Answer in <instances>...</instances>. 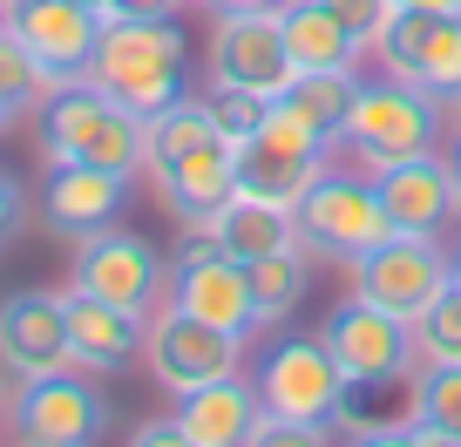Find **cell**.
I'll return each instance as SVG.
<instances>
[{
	"instance_id": "cell-1",
	"label": "cell",
	"mask_w": 461,
	"mask_h": 447,
	"mask_svg": "<svg viewBox=\"0 0 461 447\" xmlns=\"http://www.w3.org/2000/svg\"><path fill=\"white\" fill-rule=\"evenodd\" d=\"M143 170L157 176V197L190 231H211L238 197V143L217 130L203 95H176L143 122Z\"/></svg>"
},
{
	"instance_id": "cell-2",
	"label": "cell",
	"mask_w": 461,
	"mask_h": 447,
	"mask_svg": "<svg viewBox=\"0 0 461 447\" xmlns=\"http://www.w3.org/2000/svg\"><path fill=\"white\" fill-rule=\"evenodd\" d=\"M251 387H258V400H265V420H258L251 441H326V434H339L346 393H353L319 332L312 339H278V346H265Z\"/></svg>"
},
{
	"instance_id": "cell-3",
	"label": "cell",
	"mask_w": 461,
	"mask_h": 447,
	"mask_svg": "<svg viewBox=\"0 0 461 447\" xmlns=\"http://www.w3.org/2000/svg\"><path fill=\"white\" fill-rule=\"evenodd\" d=\"M34 143H41V163H95V170H115V176L143 170V116L122 109L88 75L82 82H55L41 95Z\"/></svg>"
},
{
	"instance_id": "cell-4",
	"label": "cell",
	"mask_w": 461,
	"mask_h": 447,
	"mask_svg": "<svg viewBox=\"0 0 461 447\" xmlns=\"http://www.w3.org/2000/svg\"><path fill=\"white\" fill-rule=\"evenodd\" d=\"M184 28L176 21H102V41H95V61H88V82L109 88L122 109L136 116H157L170 109L184 88Z\"/></svg>"
},
{
	"instance_id": "cell-5",
	"label": "cell",
	"mask_w": 461,
	"mask_h": 447,
	"mask_svg": "<svg viewBox=\"0 0 461 447\" xmlns=\"http://www.w3.org/2000/svg\"><path fill=\"white\" fill-rule=\"evenodd\" d=\"M441 143V95L401 82V75H380V82H360L353 95V116H346V136L332 149H346L353 170L374 176L380 163H401V156H428Z\"/></svg>"
},
{
	"instance_id": "cell-6",
	"label": "cell",
	"mask_w": 461,
	"mask_h": 447,
	"mask_svg": "<svg viewBox=\"0 0 461 447\" xmlns=\"http://www.w3.org/2000/svg\"><path fill=\"white\" fill-rule=\"evenodd\" d=\"M319 339H326V353L339 360V373H346V387H353V393L401 387V380H414V366H420L414 326L393 318V312H380V305H366L360 291H346V299L326 312Z\"/></svg>"
},
{
	"instance_id": "cell-7",
	"label": "cell",
	"mask_w": 461,
	"mask_h": 447,
	"mask_svg": "<svg viewBox=\"0 0 461 447\" xmlns=\"http://www.w3.org/2000/svg\"><path fill=\"white\" fill-rule=\"evenodd\" d=\"M292 224H299V245L312 251V258H332V264L366 258V251L393 231L374 176H366V170H332V163H326V176L299 197Z\"/></svg>"
},
{
	"instance_id": "cell-8",
	"label": "cell",
	"mask_w": 461,
	"mask_h": 447,
	"mask_svg": "<svg viewBox=\"0 0 461 447\" xmlns=\"http://www.w3.org/2000/svg\"><path fill=\"white\" fill-rule=\"evenodd\" d=\"M245 346L251 339H238V332L211 326V318L184 312V305H170V299H163L157 312H149V326H143V366H149V380H157L163 393H176V400H184L190 387L245 373Z\"/></svg>"
},
{
	"instance_id": "cell-9",
	"label": "cell",
	"mask_w": 461,
	"mask_h": 447,
	"mask_svg": "<svg viewBox=\"0 0 461 447\" xmlns=\"http://www.w3.org/2000/svg\"><path fill=\"white\" fill-rule=\"evenodd\" d=\"M346 278H353V291H360L366 305H380V312H393V318L414 326V318L428 312L447 285H455V258L441 251V237L387 231L366 258L346 264Z\"/></svg>"
},
{
	"instance_id": "cell-10",
	"label": "cell",
	"mask_w": 461,
	"mask_h": 447,
	"mask_svg": "<svg viewBox=\"0 0 461 447\" xmlns=\"http://www.w3.org/2000/svg\"><path fill=\"white\" fill-rule=\"evenodd\" d=\"M7 427H14V441H34V447H88L109 434V400H102V387L82 380V366H61V373L14 387Z\"/></svg>"
},
{
	"instance_id": "cell-11",
	"label": "cell",
	"mask_w": 461,
	"mask_h": 447,
	"mask_svg": "<svg viewBox=\"0 0 461 447\" xmlns=\"http://www.w3.org/2000/svg\"><path fill=\"white\" fill-rule=\"evenodd\" d=\"M68 285H82V291H95V299L122 305V312L149 318L163 299H170V264L157 258V245H149V237L109 224V231H95V237H82V245H75Z\"/></svg>"
},
{
	"instance_id": "cell-12",
	"label": "cell",
	"mask_w": 461,
	"mask_h": 447,
	"mask_svg": "<svg viewBox=\"0 0 461 447\" xmlns=\"http://www.w3.org/2000/svg\"><path fill=\"white\" fill-rule=\"evenodd\" d=\"M326 163H332V149L319 143V136H305L292 116H278V109H272L265 130L238 143V197L299 210V197L326 176Z\"/></svg>"
},
{
	"instance_id": "cell-13",
	"label": "cell",
	"mask_w": 461,
	"mask_h": 447,
	"mask_svg": "<svg viewBox=\"0 0 461 447\" xmlns=\"http://www.w3.org/2000/svg\"><path fill=\"white\" fill-rule=\"evenodd\" d=\"M380 75L428 88V95L455 102L461 95V14H420V7H393L380 41L366 48Z\"/></svg>"
},
{
	"instance_id": "cell-14",
	"label": "cell",
	"mask_w": 461,
	"mask_h": 447,
	"mask_svg": "<svg viewBox=\"0 0 461 447\" xmlns=\"http://www.w3.org/2000/svg\"><path fill=\"white\" fill-rule=\"evenodd\" d=\"M170 305H184V312L211 318V326H224V332H238V339L265 332L258 326V305H251V272L230 258L211 231H190V245L176 251V264H170Z\"/></svg>"
},
{
	"instance_id": "cell-15",
	"label": "cell",
	"mask_w": 461,
	"mask_h": 447,
	"mask_svg": "<svg viewBox=\"0 0 461 447\" xmlns=\"http://www.w3.org/2000/svg\"><path fill=\"white\" fill-rule=\"evenodd\" d=\"M0 21L21 34V48L34 55V68L48 82H82L102 41V14L82 0H7Z\"/></svg>"
},
{
	"instance_id": "cell-16",
	"label": "cell",
	"mask_w": 461,
	"mask_h": 447,
	"mask_svg": "<svg viewBox=\"0 0 461 447\" xmlns=\"http://www.w3.org/2000/svg\"><path fill=\"white\" fill-rule=\"evenodd\" d=\"M0 366H7L14 387L75 366L61 291H7V299H0Z\"/></svg>"
},
{
	"instance_id": "cell-17",
	"label": "cell",
	"mask_w": 461,
	"mask_h": 447,
	"mask_svg": "<svg viewBox=\"0 0 461 447\" xmlns=\"http://www.w3.org/2000/svg\"><path fill=\"white\" fill-rule=\"evenodd\" d=\"M292 75H299V61H292V48H285V21H278V14H217L211 82L278 95Z\"/></svg>"
},
{
	"instance_id": "cell-18",
	"label": "cell",
	"mask_w": 461,
	"mask_h": 447,
	"mask_svg": "<svg viewBox=\"0 0 461 447\" xmlns=\"http://www.w3.org/2000/svg\"><path fill=\"white\" fill-rule=\"evenodd\" d=\"M122 197H130V176L115 170H95V163H48L41 176V224L68 245L109 231L122 217Z\"/></svg>"
},
{
	"instance_id": "cell-19",
	"label": "cell",
	"mask_w": 461,
	"mask_h": 447,
	"mask_svg": "<svg viewBox=\"0 0 461 447\" xmlns=\"http://www.w3.org/2000/svg\"><path fill=\"white\" fill-rule=\"evenodd\" d=\"M374 190L380 203H387V224L393 231H420V237H441L447 217L461 210L455 197V176H447V163L434 156H401V163H380L374 170Z\"/></svg>"
},
{
	"instance_id": "cell-20",
	"label": "cell",
	"mask_w": 461,
	"mask_h": 447,
	"mask_svg": "<svg viewBox=\"0 0 461 447\" xmlns=\"http://www.w3.org/2000/svg\"><path fill=\"white\" fill-rule=\"evenodd\" d=\"M170 420H176V441L190 447H245L265 420V400L251 387V373H224L211 387H190Z\"/></svg>"
},
{
	"instance_id": "cell-21",
	"label": "cell",
	"mask_w": 461,
	"mask_h": 447,
	"mask_svg": "<svg viewBox=\"0 0 461 447\" xmlns=\"http://www.w3.org/2000/svg\"><path fill=\"white\" fill-rule=\"evenodd\" d=\"M61 305H68V353L82 373H122L130 360H143V326L149 318L122 312V305L95 299V291L68 285L61 291Z\"/></svg>"
},
{
	"instance_id": "cell-22",
	"label": "cell",
	"mask_w": 461,
	"mask_h": 447,
	"mask_svg": "<svg viewBox=\"0 0 461 447\" xmlns=\"http://www.w3.org/2000/svg\"><path fill=\"white\" fill-rule=\"evenodd\" d=\"M353 95H360V68H299V75L272 95V109H278V116H292L305 136H319V143L332 149V143L346 136Z\"/></svg>"
},
{
	"instance_id": "cell-23",
	"label": "cell",
	"mask_w": 461,
	"mask_h": 447,
	"mask_svg": "<svg viewBox=\"0 0 461 447\" xmlns=\"http://www.w3.org/2000/svg\"><path fill=\"white\" fill-rule=\"evenodd\" d=\"M414 414L393 427V441L407 447H461V360H420L414 366Z\"/></svg>"
},
{
	"instance_id": "cell-24",
	"label": "cell",
	"mask_w": 461,
	"mask_h": 447,
	"mask_svg": "<svg viewBox=\"0 0 461 447\" xmlns=\"http://www.w3.org/2000/svg\"><path fill=\"white\" fill-rule=\"evenodd\" d=\"M278 21H285V48H292L299 68H360L366 48L339 28V14H332L326 0H285Z\"/></svg>"
},
{
	"instance_id": "cell-25",
	"label": "cell",
	"mask_w": 461,
	"mask_h": 447,
	"mask_svg": "<svg viewBox=\"0 0 461 447\" xmlns=\"http://www.w3.org/2000/svg\"><path fill=\"white\" fill-rule=\"evenodd\" d=\"M211 237H217L238 264H251V258H272V251H292V245H299V224H292V210H278V203L230 197L224 217L211 224Z\"/></svg>"
},
{
	"instance_id": "cell-26",
	"label": "cell",
	"mask_w": 461,
	"mask_h": 447,
	"mask_svg": "<svg viewBox=\"0 0 461 447\" xmlns=\"http://www.w3.org/2000/svg\"><path fill=\"white\" fill-rule=\"evenodd\" d=\"M305 258L312 251L305 245H292V251H272V258H251L245 272H251V305H258V326H285L292 312L305 305Z\"/></svg>"
},
{
	"instance_id": "cell-27",
	"label": "cell",
	"mask_w": 461,
	"mask_h": 447,
	"mask_svg": "<svg viewBox=\"0 0 461 447\" xmlns=\"http://www.w3.org/2000/svg\"><path fill=\"white\" fill-rule=\"evenodd\" d=\"M48 88H55V82L34 68V55L21 48V34L0 21V109H7V116H34Z\"/></svg>"
},
{
	"instance_id": "cell-28",
	"label": "cell",
	"mask_w": 461,
	"mask_h": 447,
	"mask_svg": "<svg viewBox=\"0 0 461 447\" xmlns=\"http://www.w3.org/2000/svg\"><path fill=\"white\" fill-rule=\"evenodd\" d=\"M414 346H420V360H461V285H447L414 318Z\"/></svg>"
},
{
	"instance_id": "cell-29",
	"label": "cell",
	"mask_w": 461,
	"mask_h": 447,
	"mask_svg": "<svg viewBox=\"0 0 461 447\" xmlns=\"http://www.w3.org/2000/svg\"><path fill=\"white\" fill-rule=\"evenodd\" d=\"M211 116H217V130L230 136V143H245V136H258L265 130V116H272V95H258V88H230V82H211Z\"/></svg>"
},
{
	"instance_id": "cell-30",
	"label": "cell",
	"mask_w": 461,
	"mask_h": 447,
	"mask_svg": "<svg viewBox=\"0 0 461 447\" xmlns=\"http://www.w3.org/2000/svg\"><path fill=\"white\" fill-rule=\"evenodd\" d=\"M326 7L339 14V28L353 34L360 48H374L380 28H387V14H393V0H326Z\"/></svg>"
},
{
	"instance_id": "cell-31",
	"label": "cell",
	"mask_w": 461,
	"mask_h": 447,
	"mask_svg": "<svg viewBox=\"0 0 461 447\" xmlns=\"http://www.w3.org/2000/svg\"><path fill=\"white\" fill-rule=\"evenodd\" d=\"M184 0H102V21H176Z\"/></svg>"
},
{
	"instance_id": "cell-32",
	"label": "cell",
	"mask_w": 461,
	"mask_h": 447,
	"mask_svg": "<svg viewBox=\"0 0 461 447\" xmlns=\"http://www.w3.org/2000/svg\"><path fill=\"white\" fill-rule=\"evenodd\" d=\"M21 217H28V197H21V183L7 170H0V251L21 237Z\"/></svg>"
},
{
	"instance_id": "cell-33",
	"label": "cell",
	"mask_w": 461,
	"mask_h": 447,
	"mask_svg": "<svg viewBox=\"0 0 461 447\" xmlns=\"http://www.w3.org/2000/svg\"><path fill=\"white\" fill-rule=\"evenodd\" d=\"M203 7H217V14H278L285 0H203Z\"/></svg>"
},
{
	"instance_id": "cell-34",
	"label": "cell",
	"mask_w": 461,
	"mask_h": 447,
	"mask_svg": "<svg viewBox=\"0 0 461 447\" xmlns=\"http://www.w3.org/2000/svg\"><path fill=\"white\" fill-rule=\"evenodd\" d=\"M136 441H143V447H170V441H176V420H143V427H136Z\"/></svg>"
},
{
	"instance_id": "cell-35",
	"label": "cell",
	"mask_w": 461,
	"mask_h": 447,
	"mask_svg": "<svg viewBox=\"0 0 461 447\" xmlns=\"http://www.w3.org/2000/svg\"><path fill=\"white\" fill-rule=\"evenodd\" d=\"M393 7H420V14H461V0H393Z\"/></svg>"
},
{
	"instance_id": "cell-36",
	"label": "cell",
	"mask_w": 461,
	"mask_h": 447,
	"mask_svg": "<svg viewBox=\"0 0 461 447\" xmlns=\"http://www.w3.org/2000/svg\"><path fill=\"white\" fill-rule=\"evenodd\" d=\"M441 163H447V176H455V197H461V130H455V149H447Z\"/></svg>"
},
{
	"instance_id": "cell-37",
	"label": "cell",
	"mask_w": 461,
	"mask_h": 447,
	"mask_svg": "<svg viewBox=\"0 0 461 447\" xmlns=\"http://www.w3.org/2000/svg\"><path fill=\"white\" fill-rule=\"evenodd\" d=\"M0 420H7V366H0Z\"/></svg>"
},
{
	"instance_id": "cell-38",
	"label": "cell",
	"mask_w": 461,
	"mask_h": 447,
	"mask_svg": "<svg viewBox=\"0 0 461 447\" xmlns=\"http://www.w3.org/2000/svg\"><path fill=\"white\" fill-rule=\"evenodd\" d=\"M455 285H461V245H455Z\"/></svg>"
},
{
	"instance_id": "cell-39",
	"label": "cell",
	"mask_w": 461,
	"mask_h": 447,
	"mask_svg": "<svg viewBox=\"0 0 461 447\" xmlns=\"http://www.w3.org/2000/svg\"><path fill=\"white\" fill-rule=\"evenodd\" d=\"M7 122H14V116H7V109H0V130H7Z\"/></svg>"
},
{
	"instance_id": "cell-40",
	"label": "cell",
	"mask_w": 461,
	"mask_h": 447,
	"mask_svg": "<svg viewBox=\"0 0 461 447\" xmlns=\"http://www.w3.org/2000/svg\"><path fill=\"white\" fill-rule=\"evenodd\" d=\"M82 7H95V14H102V0H82Z\"/></svg>"
},
{
	"instance_id": "cell-41",
	"label": "cell",
	"mask_w": 461,
	"mask_h": 447,
	"mask_svg": "<svg viewBox=\"0 0 461 447\" xmlns=\"http://www.w3.org/2000/svg\"><path fill=\"white\" fill-rule=\"evenodd\" d=\"M455 122H461V95H455Z\"/></svg>"
},
{
	"instance_id": "cell-42",
	"label": "cell",
	"mask_w": 461,
	"mask_h": 447,
	"mask_svg": "<svg viewBox=\"0 0 461 447\" xmlns=\"http://www.w3.org/2000/svg\"><path fill=\"white\" fill-rule=\"evenodd\" d=\"M0 7H7V0H0Z\"/></svg>"
}]
</instances>
